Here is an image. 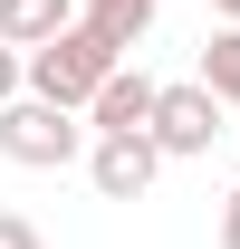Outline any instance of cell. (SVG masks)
<instances>
[{
    "mask_svg": "<svg viewBox=\"0 0 240 249\" xmlns=\"http://www.w3.org/2000/svg\"><path fill=\"white\" fill-rule=\"evenodd\" d=\"M154 10H163V0H87L77 19H87V29L106 38L116 58H135V48H144V38H154Z\"/></svg>",
    "mask_w": 240,
    "mask_h": 249,
    "instance_id": "obj_6",
    "label": "cell"
},
{
    "mask_svg": "<svg viewBox=\"0 0 240 249\" xmlns=\"http://www.w3.org/2000/svg\"><path fill=\"white\" fill-rule=\"evenodd\" d=\"M106 67H116V48H106L87 19H67L58 38L20 48V87H29V96H48V106H77V115H87V96L106 87Z\"/></svg>",
    "mask_w": 240,
    "mask_h": 249,
    "instance_id": "obj_1",
    "label": "cell"
},
{
    "mask_svg": "<svg viewBox=\"0 0 240 249\" xmlns=\"http://www.w3.org/2000/svg\"><path fill=\"white\" fill-rule=\"evenodd\" d=\"M77 10H87V0H77Z\"/></svg>",
    "mask_w": 240,
    "mask_h": 249,
    "instance_id": "obj_13",
    "label": "cell"
},
{
    "mask_svg": "<svg viewBox=\"0 0 240 249\" xmlns=\"http://www.w3.org/2000/svg\"><path fill=\"white\" fill-rule=\"evenodd\" d=\"M221 249H240V182H231V201H221Z\"/></svg>",
    "mask_w": 240,
    "mask_h": 249,
    "instance_id": "obj_11",
    "label": "cell"
},
{
    "mask_svg": "<svg viewBox=\"0 0 240 249\" xmlns=\"http://www.w3.org/2000/svg\"><path fill=\"white\" fill-rule=\"evenodd\" d=\"M202 87L221 96V115H240V19H221V38H202Z\"/></svg>",
    "mask_w": 240,
    "mask_h": 249,
    "instance_id": "obj_8",
    "label": "cell"
},
{
    "mask_svg": "<svg viewBox=\"0 0 240 249\" xmlns=\"http://www.w3.org/2000/svg\"><path fill=\"white\" fill-rule=\"evenodd\" d=\"M211 10H221V19H240V0H211Z\"/></svg>",
    "mask_w": 240,
    "mask_h": 249,
    "instance_id": "obj_12",
    "label": "cell"
},
{
    "mask_svg": "<svg viewBox=\"0 0 240 249\" xmlns=\"http://www.w3.org/2000/svg\"><path fill=\"white\" fill-rule=\"evenodd\" d=\"M87 154V115L77 106H48V96H10L0 106V163H20V173H67V163Z\"/></svg>",
    "mask_w": 240,
    "mask_h": 249,
    "instance_id": "obj_2",
    "label": "cell"
},
{
    "mask_svg": "<svg viewBox=\"0 0 240 249\" xmlns=\"http://www.w3.org/2000/svg\"><path fill=\"white\" fill-rule=\"evenodd\" d=\"M154 87H163V77H144L135 58H116L106 87L87 96V134H144V124H154Z\"/></svg>",
    "mask_w": 240,
    "mask_h": 249,
    "instance_id": "obj_5",
    "label": "cell"
},
{
    "mask_svg": "<svg viewBox=\"0 0 240 249\" xmlns=\"http://www.w3.org/2000/svg\"><path fill=\"white\" fill-rule=\"evenodd\" d=\"M77 19V0H0V38L10 48H39V38H58Z\"/></svg>",
    "mask_w": 240,
    "mask_h": 249,
    "instance_id": "obj_7",
    "label": "cell"
},
{
    "mask_svg": "<svg viewBox=\"0 0 240 249\" xmlns=\"http://www.w3.org/2000/svg\"><path fill=\"white\" fill-rule=\"evenodd\" d=\"M154 173H163V144L154 134H87V182L106 201H144Z\"/></svg>",
    "mask_w": 240,
    "mask_h": 249,
    "instance_id": "obj_4",
    "label": "cell"
},
{
    "mask_svg": "<svg viewBox=\"0 0 240 249\" xmlns=\"http://www.w3.org/2000/svg\"><path fill=\"white\" fill-rule=\"evenodd\" d=\"M0 249H48V240H39V220H20V211H0Z\"/></svg>",
    "mask_w": 240,
    "mask_h": 249,
    "instance_id": "obj_9",
    "label": "cell"
},
{
    "mask_svg": "<svg viewBox=\"0 0 240 249\" xmlns=\"http://www.w3.org/2000/svg\"><path fill=\"white\" fill-rule=\"evenodd\" d=\"M154 144H163V163H192L221 144V96L202 87V77H182V87H154Z\"/></svg>",
    "mask_w": 240,
    "mask_h": 249,
    "instance_id": "obj_3",
    "label": "cell"
},
{
    "mask_svg": "<svg viewBox=\"0 0 240 249\" xmlns=\"http://www.w3.org/2000/svg\"><path fill=\"white\" fill-rule=\"evenodd\" d=\"M10 96H20V48L0 38V106H10Z\"/></svg>",
    "mask_w": 240,
    "mask_h": 249,
    "instance_id": "obj_10",
    "label": "cell"
}]
</instances>
